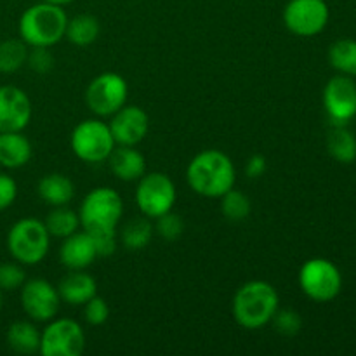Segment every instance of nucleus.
<instances>
[{
  "label": "nucleus",
  "instance_id": "f257e3e1",
  "mask_svg": "<svg viewBox=\"0 0 356 356\" xmlns=\"http://www.w3.org/2000/svg\"><path fill=\"white\" fill-rule=\"evenodd\" d=\"M188 186L205 198H221L235 188V163L219 149H204L186 167Z\"/></svg>",
  "mask_w": 356,
  "mask_h": 356
},
{
  "label": "nucleus",
  "instance_id": "f03ea898",
  "mask_svg": "<svg viewBox=\"0 0 356 356\" xmlns=\"http://www.w3.org/2000/svg\"><path fill=\"white\" fill-rule=\"evenodd\" d=\"M280 308L278 292L270 282L250 280L243 284L233 296V318L247 330H257L271 323Z\"/></svg>",
  "mask_w": 356,
  "mask_h": 356
},
{
  "label": "nucleus",
  "instance_id": "7ed1b4c3",
  "mask_svg": "<svg viewBox=\"0 0 356 356\" xmlns=\"http://www.w3.org/2000/svg\"><path fill=\"white\" fill-rule=\"evenodd\" d=\"M66 24L68 16L61 6L38 2L21 14L17 31L28 47H52L65 38Z\"/></svg>",
  "mask_w": 356,
  "mask_h": 356
},
{
  "label": "nucleus",
  "instance_id": "20e7f679",
  "mask_svg": "<svg viewBox=\"0 0 356 356\" xmlns=\"http://www.w3.org/2000/svg\"><path fill=\"white\" fill-rule=\"evenodd\" d=\"M124 214V202L117 190L99 186L90 190L80 204V226L87 233L117 232Z\"/></svg>",
  "mask_w": 356,
  "mask_h": 356
},
{
  "label": "nucleus",
  "instance_id": "39448f33",
  "mask_svg": "<svg viewBox=\"0 0 356 356\" xmlns=\"http://www.w3.org/2000/svg\"><path fill=\"white\" fill-rule=\"evenodd\" d=\"M6 243L14 261L23 266H35L47 256L51 235L44 221H38L37 218H23L10 226Z\"/></svg>",
  "mask_w": 356,
  "mask_h": 356
},
{
  "label": "nucleus",
  "instance_id": "423d86ee",
  "mask_svg": "<svg viewBox=\"0 0 356 356\" xmlns=\"http://www.w3.org/2000/svg\"><path fill=\"white\" fill-rule=\"evenodd\" d=\"M70 146L76 159L87 163H99L108 160L117 146L110 125L99 118H87L73 129Z\"/></svg>",
  "mask_w": 356,
  "mask_h": 356
},
{
  "label": "nucleus",
  "instance_id": "0eeeda50",
  "mask_svg": "<svg viewBox=\"0 0 356 356\" xmlns=\"http://www.w3.org/2000/svg\"><path fill=\"white\" fill-rule=\"evenodd\" d=\"M299 287L315 302H330L343 289L341 271L332 261L323 257L308 259L299 270Z\"/></svg>",
  "mask_w": 356,
  "mask_h": 356
},
{
  "label": "nucleus",
  "instance_id": "6e6552de",
  "mask_svg": "<svg viewBox=\"0 0 356 356\" xmlns=\"http://www.w3.org/2000/svg\"><path fill=\"white\" fill-rule=\"evenodd\" d=\"M134 198L139 212L153 221L165 212L172 211L177 191L174 186V181L167 174L146 172L138 181Z\"/></svg>",
  "mask_w": 356,
  "mask_h": 356
},
{
  "label": "nucleus",
  "instance_id": "1a4fd4ad",
  "mask_svg": "<svg viewBox=\"0 0 356 356\" xmlns=\"http://www.w3.org/2000/svg\"><path fill=\"white\" fill-rule=\"evenodd\" d=\"M129 86L120 73L104 72L90 80L86 89V103L96 117H111L127 104Z\"/></svg>",
  "mask_w": 356,
  "mask_h": 356
},
{
  "label": "nucleus",
  "instance_id": "9d476101",
  "mask_svg": "<svg viewBox=\"0 0 356 356\" xmlns=\"http://www.w3.org/2000/svg\"><path fill=\"white\" fill-rule=\"evenodd\" d=\"M86 350V332L76 320L52 318L40 336L42 356H80Z\"/></svg>",
  "mask_w": 356,
  "mask_h": 356
},
{
  "label": "nucleus",
  "instance_id": "9b49d317",
  "mask_svg": "<svg viewBox=\"0 0 356 356\" xmlns=\"http://www.w3.org/2000/svg\"><path fill=\"white\" fill-rule=\"evenodd\" d=\"M282 17L291 33L298 37H315L325 30L330 10L325 0H289Z\"/></svg>",
  "mask_w": 356,
  "mask_h": 356
},
{
  "label": "nucleus",
  "instance_id": "f8f14e48",
  "mask_svg": "<svg viewBox=\"0 0 356 356\" xmlns=\"http://www.w3.org/2000/svg\"><path fill=\"white\" fill-rule=\"evenodd\" d=\"M21 291V308L33 322H51L56 318L61 306L58 287L44 278H31L23 284Z\"/></svg>",
  "mask_w": 356,
  "mask_h": 356
},
{
  "label": "nucleus",
  "instance_id": "ddd939ff",
  "mask_svg": "<svg viewBox=\"0 0 356 356\" xmlns=\"http://www.w3.org/2000/svg\"><path fill=\"white\" fill-rule=\"evenodd\" d=\"M323 108L334 125H346L356 115V83L348 75H337L323 89Z\"/></svg>",
  "mask_w": 356,
  "mask_h": 356
},
{
  "label": "nucleus",
  "instance_id": "4468645a",
  "mask_svg": "<svg viewBox=\"0 0 356 356\" xmlns=\"http://www.w3.org/2000/svg\"><path fill=\"white\" fill-rule=\"evenodd\" d=\"M108 125L117 145L136 146L148 136L149 117L141 106L124 104L120 110L111 115Z\"/></svg>",
  "mask_w": 356,
  "mask_h": 356
},
{
  "label": "nucleus",
  "instance_id": "2eb2a0df",
  "mask_svg": "<svg viewBox=\"0 0 356 356\" xmlns=\"http://www.w3.org/2000/svg\"><path fill=\"white\" fill-rule=\"evenodd\" d=\"M31 101L16 86L0 87V132H23L31 120Z\"/></svg>",
  "mask_w": 356,
  "mask_h": 356
},
{
  "label": "nucleus",
  "instance_id": "dca6fc26",
  "mask_svg": "<svg viewBox=\"0 0 356 356\" xmlns=\"http://www.w3.org/2000/svg\"><path fill=\"white\" fill-rule=\"evenodd\" d=\"M97 259L96 245L90 233L75 232L63 238L59 247V263L68 270H87Z\"/></svg>",
  "mask_w": 356,
  "mask_h": 356
},
{
  "label": "nucleus",
  "instance_id": "f3484780",
  "mask_svg": "<svg viewBox=\"0 0 356 356\" xmlns=\"http://www.w3.org/2000/svg\"><path fill=\"white\" fill-rule=\"evenodd\" d=\"M110 170L117 179L125 183L139 181L146 174V159L134 146L117 145L108 156Z\"/></svg>",
  "mask_w": 356,
  "mask_h": 356
},
{
  "label": "nucleus",
  "instance_id": "a211bd4d",
  "mask_svg": "<svg viewBox=\"0 0 356 356\" xmlns=\"http://www.w3.org/2000/svg\"><path fill=\"white\" fill-rule=\"evenodd\" d=\"M61 302L70 306H83L97 294V282L86 270H70L58 284Z\"/></svg>",
  "mask_w": 356,
  "mask_h": 356
},
{
  "label": "nucleus",
  "instance_id": "6ab92c4d",
  "mask_svg": "<svg viewBox=\"0 0 356 356\" xmlns=\"http://www.w3.org/2000/svg\"><path fill=\"white\" fill-rule=\"evenodd\" d=\"M31 143L21 132H0V165L21 169L31 159Z\"/></svg>",
  "mask_w": 356,
  "mask_h": 356
},
{
  "label": "nucleus",
  "instance_id": "aec40b11",
  "mask_svg": "<svg viewBox=\"0 0 356 356\" xmlns=\"http://www.w3.org/2000/svg\"><path fill=\"white\" fill-rule=\"evenodd\" d=\"M37 193L51 207L68 205L75 197V184L61 172L45 174L37 184Z\"/></svg>",
  "mask_w": 356,
  "mask_h": 356
},
{
  "label": "nucleus",
  "instance_id": "412c9836",
  "mask_svg": "<svg viewBox=\"0 0 356 356\" xmlns=\"http://www.w3.org/2000/svg\"><path fill=\"white\" fill-rule=\"evenodd\" d=\"M40 336L42 332L33 322L17 320V322L10 323L7 329L6 341L14 353L33 355L40 350Z\"/></svg>",
  "mask_w": 356,
  "mask_h": 356
},
{
  "label": "nucleus",
  "instance_id": "4be33fe9",
  "mask_svg": "<svg viewBox=\"0 0 356 356\" xmlns=\"http://www.w3.org/2000/svg\"><path fill=\"white\" fill-rule=\"evenodd\" d=\"M327 152L336 162L353 163L356 160V136L346 125H334L327 136Z\"/></svg>",
  "mask_w": 356,
  "mask_h": 356
},
{
  "label": "nucleus",
  "instance_id": "5701e85b",
  "mask_svg": "<svg viewBox=\"0 0 356 356\" xmlns=\"http://www.w3.org/2000/svg\"><path fill=\"white\" fill-rule=\"evenodd\" d=\"M99 21L92 14H76L75 17L68 19L65 37L79 47H87L94 44L99 37Z\"/></svg>",
  "mask_w": 356,
  "mask_h": 356
},
{
  "label": "nucleus",
  "instance_id": "b1692460",
  "mask_svg": "<svg viewBox=\"0 0 356 356\" xmlns=\"http://www.w3.org/2000/svg\"><path fill=\"white\" fill-rule=\"evenodd\" d=\"M155 228L152 225V219L141 214V218H132L122 226L120 238L125 249L129 250H143L152 242Z\"/></svg>",
  "mask_w": 356,
  "mask_h": 356
},
{
  "label": "nucleus",
  "instance_id": "393cba45",
  "mask_svg": "<svg viewBox=\"0 0 356 356\" xmlns=\"http://www.w3.org/2000/svg\"><path fill=\"white\" fill-rule=\"evenodd\" d=\"M44 225L51 236H56V238H66V236L79 232L80 228L79 212L70 209L68 205L52 207V211L45 216Z\"/></svg>",
  "mask_w": 356,
  "mask_h": 356
},
{
  "label": "nucleus",
  "instance_id": "a878e982",
  "mask_svg": "<svg viewBox=\"0 0 356 356\" xmlns=\"http://www.w3.org/2000/svg\"><path fill=\"white\" fill-rule=\"evenodd\" d=\"M329 63L341 75L356 76V40L341 38L329 47Z\"/></svg>",
  "mask_w": 356,
  "mask_h": 356
},
{
  "label": "nucleus",
  "instance_id": "bb28decb",
  "mask_svg": "<svg viewBox=\"0 0 356 356\" xmlns=\"http://www.w3.org/2000/svg\"><path fill=\"white\" fill-rule=\"evenodd\" d=\"M28 45L21 38L0 42V73H16L26 65Z\"/></svg>",
  "mask_w": 356,
  "mask_h": 356
},
{
  "label": "nucleus",
  "instance_id": "cd10ccee",
  "mask_svg": "<svg viewBox=\"0 0 356 356\" xmlns=\"http://www.w3.org/2000/svg\"><path fill=\"white\" fill-rule=\"evenodd\" d=\"M250 211H252V204L243 191L232 188L221 197V212L228 221H245L250 216Z\"/></svg>",
  "mask_w": 356,
  "mask_h": 356
},
{
  "label": "nucleus",
  "instance_id": "c85d7f7f",
  "mask_svg": "<svg viewBox=\"0 0 356 356\" xmlns=\"http://www.w3.org/2000/svg\"><path fill=\"white\" fill-rule=\"evenodd\" d=\"M155 225V233L160 236V238L167 240V242H174V240L179 238L184 232V221L179 214H174L172 211L165 212L160 218L153 219Z\"/></svg>",
  "mask_w": 356,
  "mask_h": 356
},
{
  "label": "nucleus",
  "instance_id": "c756f323",
  "mask_svg": "<svg viewBox=\"0 0 356 356\" xmlns=\"http://www.w3.org/2000/svg\"><path fill=\"white\" fill-rule=\"evenodd\" d=\"M271 323H273L275 330L285 337L296 336V334L301 332L302 329L301 315H299L296 309H291V308H284V309L278 308L277 313H275V316L271 318Z\"/></svg>",
  "mask_w": 356,
  "mask_h": 356
},
{
  "label": "nucleus",
  "instance_id": "7c9ffc66",
  "mask_svg": "<svg viewBox=\"0 0 356 356\" xmlns=\"http://www.w3.org/2000/svg\"><path fill=\"white\" fill-rule=\"evenodd\" d=\"M26 282V271L24 266L17 261L13 263H0V291L13 292L23 287Z\"/></svg>",
  "mask_w": 356,
  "mask_h": 356
},
{
  "label": "nucleus",
  "instance_id": "2f4dec72",
  "mask_svg": "<svg viewBox=\"0 0 356 356\" xmlns=\"http://www.w3.org/2000/svg\"><path fill=\"white\" fill-rule=\"evenodd\" d=\"M83 318L92 327L104 325L110 318V306L106 305V301L101 296L96 294L83 305Z\"/></svg>",
  "mask_w": 356,
  "mask_h": 356
},
{
  "label": "nucleus",
  "instance_id": "473e14b6",
  "mask_svg": "<svg viewBox=\"0 0 356 356\" xmlns=\"http://www.w3.org/2000/svg\"><path fill=\"white\" fill-rule=\"evenodd\" d=\"M49 49L51 47H31L28 51L26 65L30 66V70L44 75V73H49L54 68V56Z\"/></svg>",
  "mask_w": 356,
  "mask_h": 356
},
{
  "label": "nucleus",
  "instance_id": "72a5a7b5",
  "mask_svg": "<svg viewBox=\"0 0 356 356\" xmlns=\"http://www.w3.org/2000/svg\"><path fill=\"white\" fill-rule=\"evenodd\" d=\"M92 236L94 245H96L97 257H110L113 256L117 250L118 243V233L117 232H103V233H94Z\"/></svg>",
  "mask_w": 356,
  "mask_h": 356
},
{
  "label": "nucleus",
  "instance_id": "f704fd0d",
  "mask_svg": "<svg viewBox=\"0 0 356 356\" xmlns=\"http://www.w3.org/2000/svg\"><path fill=\"white\" fill-rule=\"evenodd\" d=\"M17 198V184L9 174L0 172V212L9 209Z\"/></svg>",
  "mask_w": 356,
  "mask_h": 356
},
{
  "label": "nucleus",
  "instance_id": "c9c22d12",
  "mask_svg": "<svg viewBox=\"0 0 356 356\" xmlns=\"http://www.w3.org/2000/svg\"><path fill=\"white\" fill-rule=\"evenodd\" d=\"M268 169V162L263 155H252L245 163V174L250 179H257V177L264 176Z\"/></svg>",
  "mask_w": 356,
  "mask_h": 356
},
{
  "label": "nucleus",
  "instance_id": "e433bc0d",
  "mask_svg": "<svg viewBox=\"0 0 356 356\" xmlns=\"http://www.w3.org/2000/svg\"><path fill=\"white\" fill-rule=\"evenodd\" d=\"M42 2H49V3H56V6H61V7H65V6H68V3H72V2H75V0H42Z\"/></svg>",
  "mask_w": 356,
  "mask_h": 356
},
{
  "label": "nucleus",
  "instance_id": "4c0bfd02",
  "mask_svg": "<svg viewBox=\"0 0 356 356\" xmlns=\"http://www.w3.org/2000/svg\"><path fill=\"white\" fill-rule=\"evenodd\" d=\"M2 302H3L2 301V291H0V308H2Z\"/></svg>",
  "mask_w": 356,
  "mask_h": 356
}]
</instances>
